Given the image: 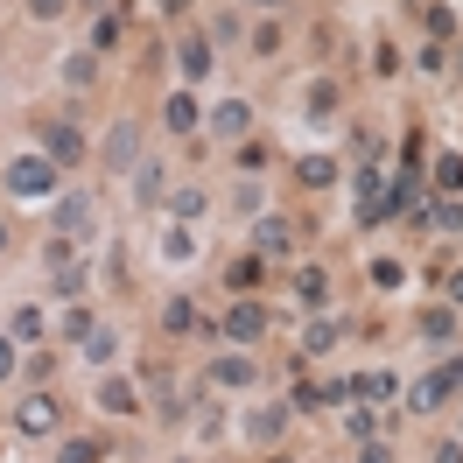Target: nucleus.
Segmentation results:
<instances>
[{
	"label": "nucleus",
	"mask_w": 463,
	"mask_h": 463,
	"mask_svg": "<svg viewBox=\"0 0 463 463\" xmlns=\"http://www.w3.org/2000/svg\"><path fill=\"white\" fill-rule=\"evenodd\" d=\"M50 183H57V169H50L43 155H22V162L7 169V190H14V197H50Z\"/></svg>",
	"instance_id": "1"
},
{
	"label": "nucleus",
	"mask_w": 463,
	"mask_h": 463,
	"mask_svg": "<svg viewBox=\"0 0 463 463\" xmlns=\"http://www.w3.org/2000/svg\"><path fill=\"white\" fill-rule=\"evenodd\" d=\"M14 429H22V435H50V429H57V401H50V393L22 401V407H14Z\"/></svg>",
	"instance_id": "2"
},
{
	"label": "nucleus",
	"mask_w": 463,
	"mask_h": 463,
	"mask_svg": "<svg viewBox=\"0 0 463 463\" xmlns=\"http://www.w3.org/2000/svg\"><path fill=\"white\" fill-rule=\"evenodd\" d=\"M267 330V309H253V302H232V317H225V337L232 345H253Z\"/></svg>",
	"instance_id": "3"
},
{
	"label": "nucleus",
	"mask_w": 463,
	"mask_h": 463,
	"mask_svg": "<svg viewBox=\"0 0 463 463\" xmlns=\"http://www.w3.org/2000/svg\"><path fill=\"white\" fill-rule=\"evenodd\" d=\"M211 127H218V134H225V141H239V134H246V127H253V106H246V99H225V106H218V113H211Z\"/></svg>",
	"instance_id": "4"
},
{
	"label": "nucleus",
	"mask_w": 463,
	"mask_h": 463,
	"mask_svg": "<svg viewBox=\"0 0 463 463\" xmlns=\"http://www.w3.org/2000/svg\"><path fill=\"white\" fill-rule=\"evenodd\" d=\"M345 386H351V401H393V393H401L393 373H365V379H345Z\"/></svg>",
	"instance_id": "5"
},
{
	"label": "nucleus",
	"mask_w": 463,
	"mask_h": 463,
	"mask_svg": "<svg viewBox=\"0 0 463 463\" xmlns=\"http://www.w3.org/2000/svg\"><path fill=\"white\" fill-rule=\"evenodd\" d=\"M43 141H50L57 162H78V155H85V141H78V127H71V119H50V134H43Z\"/></svg>",
	"instance_id": "6"
},
{
	"label": "nucleus",
	"mask_w": 463,
	"mask_h": 463,
	"mask_svg": "<svg viewBox=\"0 0 463 463\" xmlns=\"http://www.w3.org/2000/svg\"><path fill=\"white\" fill-rule=\"evenodd\" d=\"M449 393H457V379H449V373H429L421 386H414V407H421V414H435V407L449 401Z\"/></svg>",
	"instance_id": "7"
},
{
	"label": "nucleus",
	"mask_w": 463,
	"mask_h": 463,
	"mask_svg": "<svg viewBox=\"0 0 463 463\" xmlns=\"http://www.w3.org/2000/svg\"><path fill=\"white\" fill-rule=\"evenodd\" d=\"M99 407H106V414H134V386H127V379H106V386H99Z\"/></svg>",
	"instance_id": "8"
},
{
	"label": "nucleus",
	"mask_w": 463,
	"mask_h": 463,
	"mask_svg": "<svg viewBox=\"0 0 463 463\" xmlns=\"http://www.w3.org/2000/svg\"><path fill=\"white\" fill-rule=\"evenodd\" d=\"M85 225H91V203L85 197H63L57 203V232H85Z\"/></svg>",
	"instance_id": "9"
},
{
	"label": "nucleus",
	"mask_w": 463,
	"mask_h": 463,
	"mask_svg": "<svg viewBox=\"0 0 463 463\" xmlns=\"http://www.w3.org/2000/svg\"><path fill=\"white\" fill-rule=\"evenodd\" d=\"M106 162H113V169H127V162H134V127H127V119H119L113 141H106Z\"/></svg>",
	"instance_id": "10"
},
{
	"label": "nucleus",
	"mask_w": 463,
	"mask_h": 463,
	"mask_svg": "<svg viewBox=\"0 0 463 463\" xmlns=\"http://www.w3.org/2000/svg\"><path fill=\"white\" fill-rule=\"evenodd\" d=\"M211 379H218V386H253V365H246V358H218Z\"/></svg>",
	"instance_id": "11"
},
{
	"label": "nucleus",
	"mask_w": 463,
	"mask_h": 463,
	"mask_svg": "<svg viewBox=\"0 0 463 463\" xmlns=\"http://www.w3.org/2000/svg\"><path fill=\"white\" fill-rule=\"evenodd\" d=\"M295 295H302V302H309V309H323V302H330V281H323L317 267H309V274H302V281H295Z\"/></svg>",
	"instance_id": "12"
},
{
	"label": "nucleus",
	"mask_w": 463,
	"mask_h": 463,
	"mask_svg": "<svg viewBox=\"0 0 463 463\" xmlns=\"http://www.w3.org/2000/svg\"><path fill=\"white\" fill-rule=\"evenodd\" d=\"M211 71V43H183V78H203Z\"/></svg>",
	"instance_id": "13"
},
{
	"label": "nucleus",
	"mask_w": 463,
	"mask_h": 463,
	"mask_svg": "<svg viewBox=\"0 0 463 463\" xmlns=\"http://www.w3.org/2000/svg\"><path fill=\"white\" fill-rule=\"evenodd\" d=\"M260 253H288V225H281V218L260 225Z\"/></svg>",
	"instance_id": "14"
},
{
	"label": "nucleus",
	"mask_w": 463,
	"mask_h": 463,
	"mask_svg": "<svg viewBox=\"0 0 463 463\" xmlns=\"http://www.w3.org/2000/svg\"><path fill=\"white\" fill-rule=\"evenodd\" d=\"M197 127V106L190 99H169V134H190Z\"/></svg>",
	"instance_id": "15"
},
{
	"label": "nucleus",
	"mask_w": 463,
	"mask_h": 463,
	"mask_svg": "<svg viewBox=\"0 0 463 463\" xmlns=\"http://www.w3.org/2000/svg\"><path fill=\"white\" fill-rule=\"evenodd\" d=\"M421 203V183L414 175H393V211H414Z\"/></svg>",
	"instance_id": "16"
},
{
	"label": "nucleus",
	"mask_w": 463,
	"mask_h": 463,
	"mask_svg": "<svg viewBox=\"0 0 463 463\" xmlns=\"http://www.w3.org/2000/svg\"><path fill=\"white\" fill-rule=\"evenodd\" d=\"M14 337H22V345H35V337H43V317H35V309H14Z\"/></svg>",
	"instance_id": "17"
},
{
	"label": "nucleus",
	"mask_w": 463,
	"mask_h": 463,
	"mask_svg": "<svg viewBox=\"0 0 463 463\" xmlns=\"http://www.w3.org/2000/svg\"><path fill=\"white\" fill-rule=\"evenodd\" d=\"M435 183H449V190H463V155H442V162H435Z\"/></svg>",
	"instance_id": "18"
},
{
	"label": "nucleus",
	"mask_w": 463,
	"mask_h": 463,
	"mask_svg": "<svg viewBox=\"0 0 463 463\" xmlns=\"http://www.w3.org/2000/svg\"><path fill=\"white\" fill-rule=\"evenodd\" d=\"M134 190H141V203H155V197H162V169L147 162V169H141V183H134Z\"/></svg>",
	"instance_id": "19"
},
{
	"label": "nucleus",
	"mask_w": 463,
	"mask_h": 463,
	"mask_svg": "<svg viewBox=\"0 0 463 463\" xmlns=\"http://www.w3.org/2000/svg\"><path fill=\"white\" fill-rule=\"evenodd\" d=\"M57 463H99V442H63Z\"/></svg>",
	"instance_id": "20"
},
{
	"label": "nucleus",
	"mask_w": 463,
	"mask_h": 463,
	"mask_svg": "<svg viewBox=\"0 0 463 463\" xmlns=\"http://www.w3.org/2000/svg\"><path fill=\"white\" fill-rule=\"evenodd\" d=\"M330 175H337V169H330V162H323V155H317V162H302V183H309V190H323V183H330Z\"/></svg>",
	"instance_id": "21"
},
{
	"label": "nucleus",
	"mask_w": 463,
	"mask_h": 463,
	"mask_svg": "<svg viewBox=\"0 0 463 463\" xmlns=\"http://www.w3.org/2000/svg\"><path fill=\"white\" fill-rule=\"evenodd\" d=\"M203 211V190H175V218H197Z\"/></svg>",
	"instance_id": "22"
},
{
	"label": "nucleus",
	"mask_w": 463,
	"mask_h": 463,
	"mask_svg": "<svg viewBox=\"0 0 463 463\" xmlns=\"http://www.w3.org/2000/svg\"><path fill=\"white\" fill-rule=\"evenodd\" d=\"M330 345H337V323L323 317V323H317V330H309V351H330Z\"/></svg>",
	"instance_id": "23"
},
{
	"label": "nucleus",
	"mask_w": 463,
	"mask_h": 463,
	"mask_svg": "<svg viewBox=\"0 0 463 463\" xmlns=\"http://www.w3.org/2000/svg\"><path fill=\"white\" fill-rule=\"evenodd\" d=\"M435 225H442V232H463V203H449V211H435Z\"/></svg>",
	"instance_id": "24"
},
{
	"label": "nucleus",
	"mask_w": 463,
	"mask_h": 463,
	"mask_svg": "<svg viewBox=\"0 0 463 463\" xmlns=\"http://www.w3.org/2000/svg\"><path fill=\"white\" fill-rule=\"evenodd\" d=\"M358 463H393V449H386V442H365V457Z\"/></svg>",
	"instance_id": "25"
},
{
	"label": "nucleus",
	"mask_w": 463,
	"mask_h": 463,
	"mask_svg": "<svg viewBox=\"0 0 463 463\" xmlns=\"http://www.w3.org/2000/svg\"><path fill=\"white\" fill-rule=\"evenodd\" d=\"M29 14H43V22H50V14H63V0H29Z\"/></svg>",
	"instance_id": "26"
},
{
	"label": "nucleus",
	"mask_w": 463,
	"mask_h": 463,
	"mask_svg": "<svg viewBox=\"0 0 463 463\" xmlns=\"http://www.w3.org/2000/svg\"><path fill=\"white\" fill-rule=\"evenodd\" d=\"M435 463H463V449H457V442H442V449H435Z\"/></svg>",
	"instance_id": "27"
},
{
	"label": "nucleus",
	"mask_w": 463,
	"mask_h": 463,
	"mask_svg": "<svg viewBox=\"0 0 463 463\" xmlns=\"http://www.w3.org/2000/svg\"><path fill=\"white\" fill-rule=\"evenodd\" d=\"M14 373V345H0V379Z\"/></svg>",
	"instance_id": "28"
},
{
	"label": "nucleus",
	"mask_w": 463,
	"mask_h": 463,
	"mask_svg": "<svg viewBox=\"0 0 463 463\" xmlns=\"http://www.w3.org/2000/svg\"><path fill=\"white\" fill-rule=\"evenodd\" d=\"M449 302H463V274H449Z\"/></svg>",
	"instance_id": "29"
}]
</instances>
